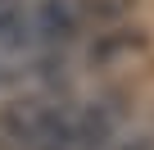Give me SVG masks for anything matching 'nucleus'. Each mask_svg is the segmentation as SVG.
I'll return each mask as SVG.
<instances>
[{"mask_svg":"<svg viewBox=\"0 0 154 150\" xmlns=\"http://www.w3.org/2000/svg\"><path fill=\"white\" fill-rule=\"evenodd\" d=\"M122 96L100 100H72L27 150H104L122 127Z\"/></svg>","mask_w":154,"mask_h":150,"instance_id":"nucleus-1","label":"nucleus"},{"mask_svg":"<svg viewBox=\"0 0 154 150\" xmlns=\"http://www.w3.org/2000/svg\"><path fill=\"white\" fill-rule=\"evenodd\" d=\"M72 100L59 91H27L9 105H0V150H27Z\"/></svg>","mask_w":154,"mask_h":150,"instance_id":"nucleus-2","label":"nucleus"},{"mask_svg":"<svg viewBox=\"0 0 154 150\" xmlns=\"http://www.w3.org/2000/svg\"><path fill=\"white\" fill-rule=\"evenodd\" d=\"M118 150H154V141H149V136H136V141H122Z\"/></svg>","mask_w":154,"mask_h":150,"instance_id":"nucleus-3","label":"nucleus"},{"mask_svg":"<svg viewBox=\"0 0 154 150\" xmlns=\"http://www.w3.org/2000/svg\"><path fill=\"white\" fill-rule=\"evenodd\" d=\"M14 5H18V0H0V23L9 18V9H14Z\"/></svg>","mask_w":154,"mask_h":150,"instance_id":"nucleus-4","label":"nucleus"}]
</instances>
